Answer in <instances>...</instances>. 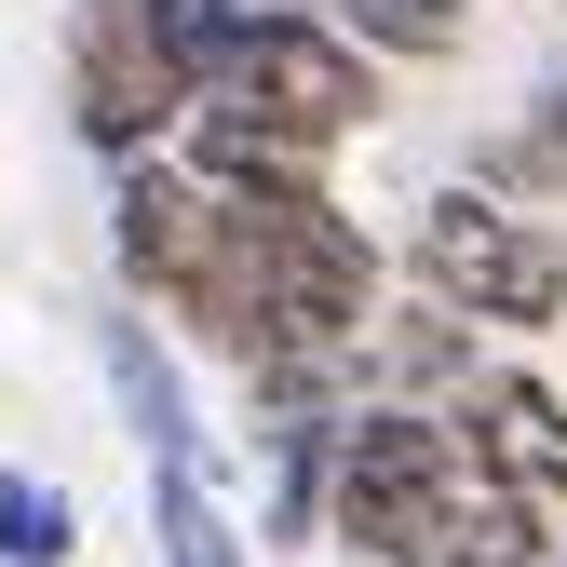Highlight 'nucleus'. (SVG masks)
<instances>
[{
	"mask_svg": "<svg viewBox=\"0 0 567 567\" xmlns=\"http://www.w3.org/2000/svg\"><path fill=\"white\" fill-rule=\"evenodd\" d=\"M324 486H338V540L365 567H446L473 540V514H501L514 486L473 460V433L419 405H365V419H324Z\"/></svg>",
	"mask_w": 567,
	"mask_h": 567,
	"instance_id": "nucleus-1",
	"label": "nucleus"
},
{
	"mask_svg": "<svg viewBox=\"0 0 567 567\" xmlns=\"http://www.w3.org/2000/svg\"><path fill=\"white\" fill-rule=\"evenodd\" d=\"M419 284H433L446 324H554L567 311V244L540 217H514V203H486V189H446L419 217Z\"/></svg>",
	"mask_w": 567,
	"mask_h": 567,
	"instance_id": "nucleus-2",
	"label": "nucleus"
},
{
	"mask_svg": "<svg viewBox=\"0 0 567 567\" xmlns=\"http://www.w3.org/2000/svg\"><path fill=\"white\" fill-rule=\"evenodd\" d=\"M217 82H230V95H257L270 122H298L311 150H338V135L379 109V68H365V41H338L324 14H298V0H270V14H230ZM189 95H203V82H189Z\"/></svg>",
	"mask_w": 567,
	"mask_h": 567,
	"instance_id": "nucleus-3",
	"label": "nucleus"
},
{
	"mask_svg": "<svg viewBox=\"0 0 567 567\" xmlns=\"http://www.w3.org/2000/svg\"><path fill=\"white\" fill-rule=\"evenodd\" d=\"M68 95H82V135H95V150L135 163V150L176 135L189 68H176V41L135 14V0H82V14H68Z\"/></svg>",
	"mask_w": 567,
	"mask_h": 567,
	"instance_id": "nucleus-4",
	"label": "nucleus"
},
{
	"mask_svg": "<svg viewBox=\"0 0 567 567\" xmlns=\"http://www.w3.org/2000/svg\"><path fill=\"white\" fill-rule=\"evenodd\" d=\"M109 217H122V270L150 284V298H189L203 257H217V189L176 176V163H150V150L122 163V203H109Z\"/></svg>",
	"mask_w": 567,
	"mask_h": 567,
	"instance_id": "nucleus-5",
	"label": "nucleus"
},
{
	"mask_svg": "<svg viewBox=\"0 0 567 567\" xmlns=\"http://www.w3.org/2000/svg\"><path fill=\"white\" fill-rule=\"evenodd\" d=\"M176 150H189L203 189H311V163H324L298 122H270V109L230 95V82H203V95L176 109Z\"/></svg>",
	"mask_w": 567,
	"mask_h": 567,
	"instance_id": "nucleus-6",
	"label": "nucleus"
},
{
	"mask_svg": "<svg viewBox=\"0 0 567 567\" xmlns=\"http://www.w3.org/2000/svg\"><path fill=\"white\" fill-rule=\"evenodd\" d=\"M460 433H473V460L501 473L527 514H567V405H554L540 379H486Z\"/></svg>",
	"mask_w": 567,
	"mask_h": 567,
	"instance_id": "nucleus-7",
	"label": "nucleus"
},
{
	"mask_svg": "<svg viewBox=\"0 0 567 567\" xmlns=\"http://www.w3.org/2000/svg\"><path fill=\"white\" fill-rule=\"evenodd\" d=\"M109 392H122V419H135V446H150V460H203L189 379H176V351H163L150 324H109Z\"/></svg>",
	"mask_w": 567,
	"mask_h": 567,
	"instance_id": "nucleus-8",
	"label": "nucleus"
},
{
	"mask_svg": "<svg viewBox=\"0 0 567 567\" xmlns=\"http://www.w3.org/2000/svg\"><path fill=\"white\" fill-rule=\"evenodd\" d=\"M150 514H163V554L176 567H244V540L217 514V486H203V460H150Z\"/></svg>",
	"mask_w": 567,
	"mask_h": 567,
	"instance_id": "nucleus-9",
	"label": "nucleus"
},
{
	"mask_svg": "<svg viewBox=\"0 0 567 567\" xmlns=\"http://www.w3.org/2000/svg\"><path fill=\"white\" fill-rule=\"evenodd\" d=\"M82 554V501L54 473H0V567H68Z\"/></svg>",
	"mask_w": 567,
	"mask_h": 567,
	"instance_id": "nucleus-10",
	"label": "nucleus"
},
{
	"mask_svg": "<svg viewBox=\"0 0 567 567\" xmlns=\"http://www.w3.org/2000/svg\"><path fill=\"white\" fill-rule=\"evenodd\" d=\"M351 28L392 41V54H446L460 41V0H351Z\"/></svg>",
	"mask_w": 567,
	"mask_h": 567,
	"instance_id": "nucleus-11",
	"label": "nucleus"
},
{
	"mask_svg": "<svg viewBox=\"0 0 567 567\" xmlns=\"http://www.w3.org/2000/svg\"><path fill=\"white\" fill-rule=\"evenodd\" d=\"M554 135H567V95H554Z\"/></svg>",
	"mask_w": 567,
	"mask_h": 567,
	"instance_id": "nucleus-12",
	"label": "nucleus"
}]
</instances>
